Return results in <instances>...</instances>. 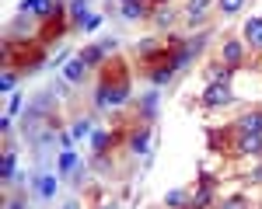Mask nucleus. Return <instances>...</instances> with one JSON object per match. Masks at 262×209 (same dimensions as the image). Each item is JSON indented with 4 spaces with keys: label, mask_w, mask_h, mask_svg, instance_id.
I'll use <instances>...</instances> for the list:
<instances>
[{
    "label": "nucleus",
    "mask_w": 262,
    "mask_h": 209,
    "mask_svg": "<svg viewBox=\"0 0 262 209\" xmlns=\"http://www.w3.org/2000/svg\"><path fill=\"white\" fill-rule=\"evenodd\" d=\"M231 101H234V91L227 84H210L203 91V104L206 108H224V104H231Z\"/></svg>",
    "instance_id": "obj_3"
},
{
    "label": "nucleus",
    "mask_w": 262,
    "mask_h": 209,
    "mask_svg": "<svg viewBox=\"0 0 262 209\" xmlns=\"http://www.w3.org/2000/svg\"><path fill=\"white\" fill-rule=\"evenodd\" d=\"M210 7H213V0H185V18H189V24H203Z\"/></svg>",
    "instance_id": "obj_12"
},
{
    "label": "nucleus",
    "mask_w": 262,
    "mask_h": 209,
    "mask_svg": "<svg viewBox=\"0 0 262 209\" xmlns=\"http://www.w3.org/2000/svg\"><path fill=\"white\" fill-rule=\"evenodd\" d=\"M91 133H95V129H91V119H77V122L70 125V136H74V140H88Z\"/></svg>",
    "instance_id": "obj_24"
},
{
    "label": "nucleus",
    "mask_w": 262,
    "mask_h": 209,
    "mask_svg": "<svg viewBox=\"0 0 262 209\" xmlns=\"http://www.w3.org/2000/svg\"><path fill=\"white\" fill-rule=\"evenodd\" d=\"M63 209H81V206H77V202H74V199H70V202H63Z\"/></svg>",
    "instance_id": "obj_32"
},
{
    "label": "nucleus",
    "mask_w": 262,
    "mask_h": 209,
    "mask_svg": "<svg viewBox=\"0 0 262 209\" xmlns=\"http://www.w3.org/2000/svg\"><path fill=\"white\" fill-rule=\"evenodd\" d=\"M56 185H60L56 174H49V171H39V174H35V195H39L42 202H49V199L56 195Z\"/></svg>",
    "instance_id": "obj_8"
},
{
    "label": "nucleus",
    "mask_w": 262,
    "mask_h": 209,
    "mask_svg": "<svg viewBox=\"0 0 262 209\" xmlns=\"http://www.w3.org/2000/svg\"><path fill=\"white\" fill-rule=\"evenodd\" d=\"M147 14V0H129V4H122V18L126 21H140Z\"/></svg>",
    "instance_id": "obj_20"
},
{
    "label": "nucleus",
    "mask_w": 262,
    "mask_h": 209,
    "mask_svg": "<svg viewBox=\"0 0 262 209\" xmlns=\"http://www.w3.org/2000/svg\"><path fill=\"white\" fill-rule=\"evenodd\" d=\"M88 70H91V66H88V63L81 60V53H77L74 60H67V66H63V77H67V81H70V84H81V81H84V73H88Z\"/></svg>",
    "instance_id": "obj_13"
},
{
    "label": "nucleus",
    "mask_w": 262,
    "mask_h": 209,
    "mask_svg": "<svg viewBox=\"0 0 262 209\" xmlns=\"http://www.w3.org/2000/svg\"><path fill=\"white\" fill-rule=\"evenodd\" d=\"M14 84H18V73L14 70H4V91H14Z\"/></svg>",
    "instance_id": "obj_28"
},
{
    "label": "nucleus",
    "mask_w": 262,
    "mask_h": 209,
    "mask_svg": "<svg viewBox=\"0 0 262 209\" xmlns=\"http://www.w3.org/2000/svg\"><path fill=\"white\" fill-rule=\"evenodd\" d=\"M221 209H252V202L245 199V192H238V195H227L221 202Z\"/></svg>",
    "instance_id": "obj_25"
},
{
    "label": "nucleus",
    "mask_w": 262,
    "mask_h": 209,
    "mask_svg": "<svg viewBox=\"0 0 262 209\" xmlns=\"http://www.w3.org/2000/svg\"><path fill=\"white\" fill-rule=\"evenodd\" d=\"M140 112H143V119H154V112H158V91H147L140 98Z\"/></svg>",
    "instance_id": "obj_23"
},
{
    "label": "nucleus",
    "mask_w": 262,
    "mask_h": 209,
    "mask_svg": "<svg viewBox=\"0 0 262 209\" xmlns=\"http://www.w3.org/2000/svg\"><path fill=\"white\" fill-rule=\"evenodd\" d=\"M14 164H18V153L7 146V150H4V167H0V174H4V185L18 181V178H14Z\"/></svg>",
    "instance_id": "obj_18"
},
{
    "label": "nucleus",
    "mask_w": 262,
    "mask_h": 209,
    "mask_svg": "<svg viewBox=\"0 0 262 209\" xmlns=\"http://www.w3.org/2000/svg\"><path fill=\"white\" fill-rule=\"evenodd\" d=\"M122 4H129V0H122Z\"/></svg>",
    "instance_id": "obj_34"
},
{
    "label": "nucleus",
    "mask_w": 262,
    "mask_h": 209,
    "mask_svg": "<svg viewBox=\"0 0 262 209\" xmlns=\"http://www.w3.org/2000/svg\"><path fill=\"white\" fill-rule=\"evenodd\" d=\"M53 7H56V0H25L18 7V14H28V18H46V14H53Z\"/></svg>",
    "instance_id": "obj_10"
},
{
    "label": "nucleus",
    "mask_w": 262,
    "mask_h": 209,
    "mask_svg": "<svg viewBox=\"0 0 262 209\" xmlns=\"http://www.w3.org/2000/svg\"><path fill=\"white\" fill-rule=\"evenodd\" d=\"M98 24H101V14H88V21H84L81 28H84V32H95Z\"/></svg>",
    "instance_id": "obj_29"
},
{
    "label": "nucleus",
    "mask_w": 262,
    "mask_h": 209,
    "mask_svg": "<svg viewBox=\"0 0 262 209\" xmlns=\"http://www.w3.org/2000/svg\"><path fill=\"white\" fill-rule=\"evenodd\" d=\"M245 4H248V0H217V14H221V18H238L245 11Z\"/></svg>",
    "instance_id": "obj_17"
},
{
    "label": "nucleus",
    "mask_w": 262,
    "mask_h": 209,
    "mask_svg": "<svg viewBox=\"0 0 262 209\" xmlns=\"http://www.w3.org/2000/svg\"><path fill=\"white\" fill-rule=\"evenodd\" d=\"M105 56H108L105 42H98V45H88V49H81V60L88 63V66H105Z\"/></svg>",
    "instance_id": "obj_15"
},
{
    "label": "nucleus",
    "mask_w": 262,
    "mask_h": 209,
    "mask_svg": "<svg viewBox=\"0 0 262 209\" xmlns=\"http://www.w3.org/2000/svg\"><path fill=\"white\" fill-rule=\"evenodd\" d=\"M126 101H129V77L116 63V73H108V70L101 73V84L95 91V104L98 108H122Z\"/></svg>",
    "instance_id": "obj_1"
},
{
    "label": "nucleus",
    "mask_w": 262,
    "mask_h": 209,
    "mask_svg": "<svg viewBox=\"0 0 262 209\" xmlns=\"http://www.w3.org/2000/svg\"><path fill=\"white\" fill-rule=\"evenodd\" d=\"M245 45L262 53V18L259 14H252V18L245 21Z\"/></svg>",
    "instance_id": "obj_9"
},
{
    "label": "nucleus",
    "mask_w": 262,
    "mask_h": 209,
    "mask_svg": "<svg viewBox=\"0 0 262 209\" xmlns=\"http://www.w3.org/2000/svg\"><path fill=\"white\" fill-rule=\"evenodd\" d=\"M175 73H179V66H175V60H171L168 49H164V60H158L150 66V84H154V87H164V84L175 81Z\"/></svg>",
    "instance_id": "obj_2"
},
{
    "label": "nucleus",
    "mask_w": 262,
    "mask_h": 209,
    "mask_svg": "<svg viewBox=\"0 0 262 209\" xmlns=\"http://www.w3.org/2000/svg\"><path fill=\"white\" fill-rule=\"evenodd\" d=\"M164 49H168V42H158V39H140V45H137V56H140V60H154V56H161Z\"/></svg>",
    "instance_id": "obj_14"
},
{
    "label": "nucleus",
    "mask_w": 262,
    "mask_h": 209,
    "mask_svg": "<svg viewBox=\"0 0 262 209\" xmlns=\"http://www.w3.org/2000/svg\"><path fill=\"white\" fill-rule=\"evenodd\" d=\"M164 206L168 209H189V192H182V188L168 192V195H164Z\"/></svg>",
    "instance_id": "obj_22"
},
{
    "label": "nucleus",
    "mask_w": 262,
    "mask_h": 209,
    "mask_svg": "<svg viewBox=\"0 0 262 209\" xmlns=\"http://www.w3.org/2000/svg\"><path fill=\"white\" fill-rule=\"evenodd\" d=\"M21 108H25V101H21V94H11V104H7V115L14 119V115H18Z\"/></svg>",
    "instance_id": "obj_27"
},
{
    "label": "nucleus",
    "mask_w": 262,
    "mask_h": 209,
    "mask_svg": "<svg viewBox=\"0 0 262 209\" xmlns=\"http://www.w3.org/2000/svg\"><path fill=\"white\" fill-rule=\"evenodd\" d=\"M234 133L238 136H262V108L259 112H245L242 119L234 122Z\"/></svg>",
    "instance_id": "obj_5"
},
{
    "label": "nucleus",
    "mask_w": 262,
    "mask_h": 209,
    "mask_svg": "<svg viewBox=\"0 0 262 209\" xmlns=\"http://www.w3.org/2000/svg\"><path fill=\"white\" fill-rule=\"evenodd\" d=\"M221 63L224 66H231V70H238L245 63V39H227L221 45Z\"/></svg>",
    "instance_id": "obj_4"
},
{
    "label": "nucleus",
    "mask_w": 262,
    "mask_h": 209,
    "mask_svg": "<svg viewBox=\"0 0 262 209\" xmlns=\"http://www.w3.org/2000/svg\"><path fill=\"white\" fill-rule=\"evenodd\" d=\"M231 77H234V70H231V66H224V63L210 70V84H227Z\"/></svg>",
    "instance_id": "obj_26"
},
{
    "label": "nucleus",
    "mask_w": 262,
    "mask_h": 209,
    "mask_svg": "<svg viewBox=\"0 0 262 209\" xmlns=\"http://www.w3.org/2000/svg\"><path fill=\"white\" fill-rule=\"evenodd\" d=\"M74 171H81V161H77V153L67 146V150H60V174H74Z\"/></svg>",
    "instance_id": "obj_19"
},
{
    "label": "nucleus",
    "mask_w": 262,
    "mask_h": 209,
    "mask_svg": "<svg viewBox=\"0 0 262 209\" xmlns=\"http://www.w3.org/2000/svg\"><path fill=\"white\" fill-rule=\"evenodd\" d=\"M112 143H116L112 133H105V129H95V133H91V150H95V153H108Z\"/></svg>",
    "instance_id": "obj_16"
},
{
    "label": "nucleus",
    "mask_w": 262,
    "mask_h": 209,
    "mask_svg": "<svg viewBox=\"0 0 262 209\" xmlns=\"http://www.w3.org/2000/svg\"><path fill=\"white\" fill-rule=\"evenodd\" d=\"M129 150H133L137 157H150V125L147 122L137 125V129L129 133Z\"/></svg>",
    "instance_id": "obj_6"
},
{
    "label": "nucleus",
    "mask_w": 262,
    "mask_h": 209,
    "mask_svg": "<svg viewBox=\"0 0 262 209\" xmlns=\"http://www.w3.org/2000/svg\"><path fill=\"white\" fill-rule=\"evenodd\" d=\"M210 206H213V178H210V174H203L196 195L189 199V209H210Z\"/></svg>",
    "instance_id": "obj_7"
},
{
    "label": "nucleus",
    "mask_w": 262,
    "mask_h": 209,
    "mask_svg": "<svg viewBox=\"0 0 262 209\" xmlns=\"http://www.w3.org/2000/svg\"><path fill=\"white\" fill-rule=\"evenodd\" d=\"M252 181H255V185H262V164L255 167V171H252Z\"/></svg>",
    "instance_id": "obj_31"
},
{
    "label": "nucleus",
    "mask_w": 262,
    "mask_h": 209,
    "mask_svg": "<svg viewBox=\"0 0 262 209\" xmlns=\"http://www.w3.org/2000/svg\"><path fill=\"white\" fill-rule=\"evenodd\" d=\"M105 209H116V206H105Z\"/></svg>",
    "instance_id": "obj_33"
},
{
    "label": "nucleus",
    "mask_w": 262,
    "mask_h": 209,
    "mask_svg": "<svg viewBox=\"0 0 262 209\" xmlns=\"http://www.w3.org/2000/svg\"><path fill=\"white\" fill-rule=\"evenodd\" d=\"M234 153H242V157H262V136H238L234 140Z\"/></svg>",
    "instance_id": "obj_11"
},
{
    "label": "nucleus",
    "mask_w": 262,
    "mask_h": 209,
    "mask_svg": "<svg viewBox=\"0 0 262 209\" xmlns=\"http://www.w3.org/2000/svg\"><path fill=\"white\" fill-rule=\"evenodd\" d=\"M4 209H28V202L18 195V199H7V206H4Z\"/></svg>",
    "instance_id": "obj_30"
},
{
    "label": "nucleus",
    "mask_w": 262,
    "mask_h": 209,
    "mask_svg": "<svg viewBox=\"0 0 262 209\" xmlns=\"http://www.w3.org/2000/svg\"><path fill=\"white\" fill-rule=\"evenodd\" d=\"M154 24H158V28H171V24H175V11H171L168 4H158V7H154Z\"/></svg>",
    "instance_id": "obj_21"
}]
</instances>
